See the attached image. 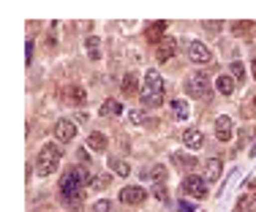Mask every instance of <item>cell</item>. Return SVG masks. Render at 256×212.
Segmentation results:
<instances>
[{
    "label": "cell",
    "instance_id": "6da1fadb",
    "mask_svg": "<svg viewBox=\"0 0 256 212\" xmlns=\"http://www.w3.org/2000/svg\"><path fill=\"white\" fill-rule=\"evenodd\" d=\"M60 196L63 202H68L71 207H79L85 199V171L82 169H71L63 174L60 180Z\"/></svg>",
    "mask_w": 256,
    "mask_h": 212
},
{
    "label": "cell",
    "instance_id": "7a4b0ae2",
    "mask_svg": "<svg viewBox=\"0 0 256 212\" xmlns=\"http://www.w3.org/2000/svg\"><path fill=\"white\" fill-rule=\"evenodd\" d=\"M139 101L144 109H158L164 104V79L158 71H147L144 73V84L139 90Z\"/></svg>",
    "mask_w": 256,
    "mask_h": 212
},
{
    "label": "cell",
    "instance_id": "3957f363",
    "mask_svg": "<svg viewBox=\"0 0 256 212\" xmlns=\"http://www.w3.org/2000/svg\"><path fill=\"white\" fill-rule=\"evenodd\" d=\"M60 158H63V152L57 144H44L38 150V158H36V174H41V177L55 174L57 166H60Z\"/></svg>",
    "mask_w": 256,
    "mask_h": 212
},
{
    "label": "cell",
    "instance_id": "277c9868",
    "mask_svg": "<svg viewBox=\"0 0 256 212\" xmlns=\"http://www.w3.org/2000/svg\"><path fill=\"white\" fill-rule=\"evenodd\" d=\"M185 93L191 95V98H210L213 95V87H210V76H207L205 71H196L191 73L188 79H185Z\"/></svg>",
    "mask_w": 256,
    "mask_h": 212
},
{
    "label": "cell",
    "instance_id": "5b68a950",
    "mask_svg": "<svg viewBox=\"0 0 256 212\" xmlns=\"http://www.w3.org/2000/svg\"><path fill=\"white\" fill-rule=\"evenodd\" d=\"M183 196H191V199H205L207 196V180L205 177H196V174H188L180 185Z\"/></svg>",
    "mask_w": 256,
    "mask_h": 212
},
{
    "label": "cell",
    "instance_id": "8992f818",
    "mask_svg": "<svg viewBox=\"0 0 256 212\" xmlns=\"http://www.w3.org/2000/svg\"><path fill=\"white\" fill-rule=\"evenodd\" d=\"M185 52H188V57L196 63V66H205V63H210V60H213L210 47H205L202 41H191L188 47H185Z\"/></svg>",
    "mask_w": 256,
    "mask_h": 212
},
{
    "label": "cell",
    "instance_id": "52a82bcc",
    "mask_svg": "<svg viewBox=\"0 0 256 212\" xmlns=\"http://www.w3.org/2000/svg\"><path fill=\"white\" fill-rule=\"evenodd\" d=\"M74 136H77V125L71 123V120H57L55 123V139L60 141V144H66V141H71Z\"/></svg>",
    "mask_w": 256,
    "mask_h": 212
},
{
    "label": "cell",
    "instance_id": "ba28073f",
    "mask_svg": "<svg viewBox=\"0 0 256 212\" xmlns=\"http://www.w3.org/2000/svg\"><path fill=\"white\" fill-rule=\"evenodd\" d=\"M144 199H147V191L139 188V185H128V188L120 191V202L123 204H142Z\"/></svg>",
    "mask_w": 256,
    "mask_h": 212
},
{
    "label": "cell",
    "instance_id": "9c48e42d",
    "mask_svg": "<svg viewBox=\"0 0 256 212\" xmlns=\"http://www.w3.org/2000/svg\"><path fill=\"white\" fill-rule=\"evenodd\" d=\"M174 52H177V41H174L172 36H166L164 41L158 44V49H155V60L158 63H166V60H172Z\"/></svg>",
    "mask_w": 256,
    "mask_h": 212
},
{
    "label": "cell",
    "instance_id": "30bf717a",
    "mask_svg": "<svg viewBox=\"0 0 256 212\" xmlns=\"http://www.w3.org/2000/svg\"><path fill=\"white\" fill-rule=\"evenodd\" d=\"M232 134H235V123H232V117L221 114V117L215 120V136H218L221 141H229Z\"/></svg>",
    "mask_w": 256,
    "mask_h": 212
},
{
    "label": "cell",
    "instance_id": "8fae6325",
    "mask_svg": "<svg viewBox=\"0 0 256 212\" xmlns=\"http://www.w3.org/2000/svg\"><path fill=\"white\" fill-rule=\"evenodd\" d=\"M144 38L150 44H161L166 38V22H153V25L144 27Z\"/></svg>",
    "mask_w": 256,
    "mask_h": 212
},
{
    "label": "cell",
    "instance_id": "7c38bea8",
    "mask_svg": "<svg viewBox=\"0 0 256 212\" xmlns=\"http://www.w3.org/2000/svg\"><path fill=\"white\" fill-rule=\"evenodd\" d=\"M183 144H185V150H199V147L205 144V134H202L199 128H188L183 134Z\"/></svg>",
    "mask_w": 256,
    "mask_h": 212
},
{
    "label": "cell",
    "instance_id": "4fadbf2b",
    "mask_svg": "<svg viewBox=\"0 0 256 212\" xmlns=\"http://www.w3.org/2000/svg\"><path fill=\"white\" fill-rule=\"evenodd\" d=\"M87 147H90L93 152H107L109 139H107L104 134H98V131H96V134H90V136H87Z\"/></svg>",
    "mask_w": 256,
    "mask_h": 212
},
{
    "label": "cell",
    "instance_id": "5bb4252c",
    "mask_svg": "<svg viewBox=\"0 0 256 212\" xmlns=\"http://www.w3.org/2000/svg\"><path fill=\"white\" fill-rule=\"evenodd\" d=\"M63 95H66V104H74V106H82V104H85V98H87L85 90H82V87H77V84L66 87V93H63Z\"/></svg>",
    "mask_w": 256,
    "mask_h": 212
},
{
    "label": "cell",
    "instance_id": "9a60e30c",
    "mask_svg": "<svg viewBox=\"0 0 256 212\" xmlns=\"http://www.w3.org/2000/svg\"><path fill=\"white\" fill-rule=\"evenodd\" d=\"M98 114H101V117H118V114H123V104H120V101H104L101 109H98Z\"/></svg>",
    "mask_w": 256,
    "mask_h": 212
},
{
    "label": "cell",
    "instance_id": "2e32d148",
    "mask_svg": "<svg viewBox=\"0 0 256 212\" xmlns=\"http://www.w3.org/2000/svg\"><path fill=\"white\" fill-rule=\"evenodd\" d=\"M85 49H87V57H90V60H101V41H98V36H87Z\"/></svg>",
    "mask_w": 256,
    "mask_h": 212
},
{
    "label": "cell",
    "instance_id": "e0dca14e",
    "mask_svg": "<svg viewBox=\"0 0 256 212\" xmlns=\"http://www.w3.org/2000/svg\"><path fill=\"white\" fill-rule=\"evenodd\" d=\"M120 90H123V95H133L139 90V76L136 73H126L123 82H120Z\"/></svg>",
    "mask_w": 256,
    "mask_h": 212
},
{
    "label": "cell",
    "instance_id": "ac0fdd59",
    "mask_svg": "<svg viewBox=\"0 0 256 212\" xmlns=\"http://www.w3.org/2000/svg\"><path fill=\"white\" fill-rule=\"evenodd\" d=\"M172 163H177L180 169H188V174L196 169V158L185 155V152H174V155H172Z\"/></svg>",
    "mask_w": 256,
    "mask_h": 212
},
{
    "label": "cell",
    "instance_id": "d6986e66",
    "mask_svg": "<svg viewBox=\"0 0 256 212\" xmlns=\"http://www.w3.org/2000/svg\"><path fill=\"white\" fill-rule=\"evenodd\" d=\"M205 177L210 182L218 180V177H221V158H210V160H207V163H205Z\"/></svg>",
    "mask_w": 256,
    "mask_h": 212
},
{
    "label": "cell",
    "instance_id": "ffe728a7",
    "mask_svg": "<svg viewBox=\"0 0 256 212\" xmlns=\"http://www.w3.org/2000/svg\"><path fill=\"white\" fill-rule=\"evenodd\" d=\"M254 30H256V27H254V22H248V19L232 22V36H251Z\"/></svg>",
    "mask_w": 256,
    "mask_h": 212
},
{
    "label": "cell",
    "instance_id": "44dd1931",
    "mask_svg": "<svg viewBox=\"0 0 256 212\" xmlns=\"http://www.w3.org/2000/svg\"><path fill=\"white\" fill-rule=\"evenodd\" d=\"M235 84H237V82L229 76V73H224V76H218V79H215V87H218L224 95H232V93H235Z\"/></svg>",
    "mask_w": 256,
    "mask_h": 212
},
{
    "label": "cell",
    "instance_id": "7402d4cb",
    "mask_svg": "<svg viewBox=\"0 0 256 212\" xmlns=\"http://www.w3.org/2000/svg\"><path fill=\"white\" fill-rule=\"evenodd\" d=\"M109 166H112V171H115V174H120V177H128V174H131V166H128L123 158H118V155L109 158Z\"/></svg>",
    "mask_w": 256,
    "mask_h": 212
},
{
    "label": "cell",
    "instance_id": "603a6c76",
    "mask_svg": "<svg viewBox=\"0 0 256 212\" xmlns=\"http://www.w3.org/2000/svg\"><path fill=\"white\" fill-rule=\"evenodd\" d=\"M142 177H150V180H155V185H158V182L166 180V166H153V169L142 171Z\"/></svg>",
    "mask_w": 256,
    "mask_h": 212
},
{
    "label": "cell",
    "instance_id": "cb8c5ba5",
    "mask_svg": "<svg viewBox=\"0 0 256 212\" xmlns=\"http://www.w3.org/2000/svg\"><path fill=\"white\" fill-rule=\"evenodd\" d=\"M109 182H112V177H109V174H96V177H90V188H96V191L109 188Z\"/></svg>",
    "mask_w": 256,
    "mask_h": 212
},
{
    "label": "cell",
    "instance_id": "d4e9b609",
    "mask_svg": "<svg viewBox=\"0 0 256 212\" xmlns=\"http://www.w3.org/2000/svg\"><path fill=\"white\" fill-rule=\"evenodd\" d=\"M172 106H174V114L180 120H188V104L185 101H172Z\"/></svg>",
    "mask_w": 256,
    "mask_h": 212
},
{
    "label": "cell",
    "instance_id": "484cf974",
    "mask_svg": "<svg viewBox=\"0 0 256 212\" xmlns=\"http://www.w3.org/2000/svg\"><path fill=\"white\" fill-rule=\"evenodd\" d=\"M232 76H235V82H246V68H243V63H232Z\"/></svg>",
    "mask_w": 256,
    "mask_h": 212
},
{
    "label": "cell",
    "instance_id": "4316f807",
    "mask_svg": "<svg viewBox=\"0 0 256 212\" xmlns=\"http://www.w3.org/2000/svg\"><path fill=\"white\" fill-rule=\"evenodd\" d=\"M153 193H155V199H158V202H169V191H166L164 182H158V185L153 188Z\"/></svg>",
    "mask_w": 256,
    "mask_h": 212
},
{
    "label": "cell",
    "instance_id": "83f0119b",
    "mask_svg": "<svg viewBox=\"0 0 256 212\" xmlns=\"http://www.w3.org/2000/svg\"><path fill=\"white\" fill-rule=\"evenodd\" d=\"M251 204H254V199L243 196L240 202H237V210H235V212H251Z\"/></svg>",
    "mask_w": 256,
    "mask_h": 212
},
{
    "label": "cell",
    "instance_id": "f1b7e54d",
    "mask_svg": "<svg viewBox=\"0 0 256 212\" xmlns=\"http://www.w3.org/2000/svg\"><path fill=\"white\" fill-rule=\"evenodd\" d=\"M128 117H131V123H136V125H142V123H155V120H147L142 112H131Z\"/></svg>",
    "mask_w": 256,
    "mask_h": 212
},
{
    "label": "cell",
    "instance_id": "f546056e",
    "mask_svg": "<svg viewBox=\"0 0 256 212\" xmlns=\"http://www.w3.org/2000/svg\"><path fill=\"white\" fill-rule=\"evenodd\" d=\"M112 210V204L107 202V199H101V202H96V207H93V212H109Z\"/></svg>",
    "mask_w": 256,
    "mask_h": 212
},
{
    "label": "cell",
    "instance_id": "4dcf8cb0",
    "mask_svg": "<svg viewBox=\"0 0 256 212\" xmlns=\"http://www.w3.org/2000/svg\"><path fill=\"white\" fill-rule=\"evenodd\" d=\"M205 27H207V30H210V33H218V30H221V27H224V25H221V22H205Z\"/></svg>",
    "mask_w": 256,
    "mask_h": 212
},
{
    "label": "cell",
    "instance_id": "1f68e13d",
    "mask_svg": "<svg viewBox=\"0 0 256 212\" xmlns=\"http://www.w3.org/2000/svg\"><path fill=\"white\" fill-rule=\"evenodd\" d=\"M177 212H194V207H191V204H185V202H180L177 204Z\"/></svg>",
    "mask_w": 256,
    "mask_h": 212
},
{
    "label": "cell",
    "instance_id": "d6a6232c",
    "mask_svg": "<svg viewBox=\"0 0 256 212\" xmlns=\"http://www.w3.org/2000/svg\"><path fill=\"white\" fill-rule=\"evenodd\" d=\"M30 63H33V44L27 41V66H30Z\"/></svg>",
    "mask_w": 256,
    "mask_h": 212
},
{
    "label": "cell",
    "instance_id": "836d02e7",
    "mask_svg": "<svg viewBox=\"0 0 256 212\" xmlns=\"http://www.w3.org/2000/svg\"><path fill=\"white\" fill-rule=\"evenodd\" d=\"M77 158L82 160V163H87V150H79V152H77Z\"/></svg>",
    "mask_w": 256,
    "mask_h": 212
},
{
    "label": "cell",
    "instance_id": "e575fe53",
    "mask_svg": "<svg viewBox=\"0 0 256 212\" xmlns=\"http://www.w3.org/2000/svg\"><path fill=\"white\" fill-rule=\"evenodd\" d=\"M251 71H254V79H256V60H254V66H251Z\"/></svg>",
    "mask_w": 256,
    "mask_h": 212
},
{
    "label": "cell",
    "instance_id": "d590c367",
    "mask_svg": "<svg viewBox=\"0 0 256 212\" xmlns=\"http://www.w3.org/2000/svg\"><path fill=\"white\" fill-rule=\"evenodd\" d=\"M254 204H256V196H254Z\"/></svg>",
    "mask_w": 256,
    "mask_h": 212
}]
</instances>
